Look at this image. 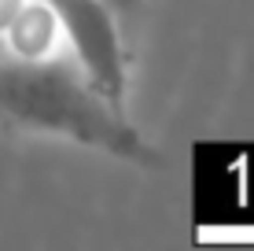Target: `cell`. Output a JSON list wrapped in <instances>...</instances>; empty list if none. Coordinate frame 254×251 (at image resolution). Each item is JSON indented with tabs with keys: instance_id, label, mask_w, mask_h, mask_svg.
I'll list each match as a JSON object with an SVG mask.
<instances>
[{
	"instance_id": "1",
	"label": "cell",
	"mask_w": 254,
	"mask_h": 251,
	"mask_svg": "<svg viewBox=\"0 0 254 251\" xmlns=\"http://www.w3.org/2000/svg\"><path fill=\"white\" fill-rule=\"evenodd\" d=\"M0 118L22 129L70 137L77 144L144 163V167L155 163V152L129 126L126 111L100 96L70 56L48 59V63L0 59Z\"/></svg>"
},
{
	"instance_id": "2",
	"label": "cell",
	"mask_w": 254,
	"mask_h": 251,
	"mask_svg": "<svg viewBox=\"0 0 254 251\" xmlns=\"http://www.w3.org/2000/svg\"><path fill=\"white\" fill-rule=\"evenodd\" d=\"M66 37L74 67L89 78L100 96L115 107H126L129 92V59L122 45V15L103 0H48Z\"/></svg>"
},
{
	"instance_id": "3",
	"label": "cell",
	"mask_w": 254,
	"mask_h": 251,
	"mask_svg": "<svg viewBox=\"0 0 254 251\" xmlns=\"http://www.w3.org/2000/svg\"><path fill=\"white\" fill-rule=\"evenodd\" d=\"M66 37L59 26L56 11L48 0H22L15 15L0 30V59L7 63H48V59H63Z\"/></svg>"
},
{
	"instance_id": "4",
	"label": "cell",
	"mask_w": 254,
	"mask_h": 251,
	"mask_svg": "<svg viewBox=\"0 0 254 251\" xmlns=\"http://www.w3.org/2000/svg\"><path fill=\"white\" fill-rule=\"evenodd\" d=\"M103 4L115 7L118 15H129V11H136V7H140V0H103Z\"/></svg>"
}]
</instances>
